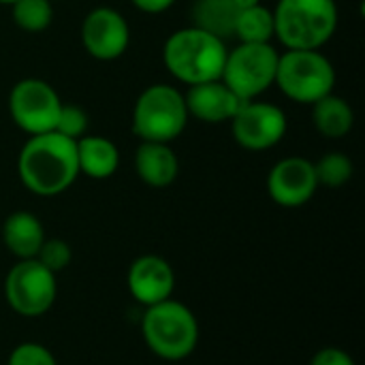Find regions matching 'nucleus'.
Segmentation results:
<instances>
[{
	"label": "nucleus",
	"instance_id": "9b49d317",
	"mask_svg": "<svg viewBox=\"0 0 365 365\" xmlns=\"http://www.w3.org/2000/svg\"><path fill=\"white\" fill-rule=\"evenodd\" d=\"M83 49L101 62L118 60L130 45V28L126 17L111 6L92 9L81 21Z\"/></svg>",
	"mask_w": 365,
	"mask_h": 365
},
{
	"label": "nucleus",
	"instance_id": "aec40b11",
	"mask_svg": "<svg viewBox=\"0 0 365 365\" xmlns=\"http://www.w3.org/2000/svg\"><path fill=\"white\" fill-rule=\"evenodd\" d=\"M235 38L240 43H272L274 13L263 4L240 11L235 21Z\"/></svg>",
	"mask_w": 365,
	"mask_h": 365
},
{
	"label": "nucleus",
	"instance_id": "c756f323",
	"mask_svg": "<svg viewBox=\"0 0 365 365\" xmlns=\"http://www.w3.org/2000/svg\"><path fill=\"white\" fill-rule=\"evenodd\" d=\"M51 2H56V0H51Z\"/></svg>",
	"mask_w": 365,
	"mask_h": 365
},
{
	"label": "nucleus",
	"instance_id": "7ed1b4c3",
	"mask_svg": "<svg viewBox=\"0 0 365 365\" xmlns=\"http://www.w3.org/2000/svg\"><path fill=\"white\" fill-rule=\"evenodd\" d=\"M274 13V38L284 49H321L338 30L336 0H278Z\"/></svg>",
	"mask_w": 365,
	"mask_h": 365
},
{
	"label": "nucleus",
	"instance_id": "c85d7f7f",
	"mask_svg": "<svg viewBox=\"0 0 365 365\" xmlns=\"http://www.w3.org/2000/svg\"><path fill=\"white\" fill-rule=\"evenodd\" d=\"M13 2H17V0H0V4H4V6H11Z\"/></svg>",
	"mask_w": 365,
	"mask_h": 365
},
{
	"label": "nucleus",
	"instance_id": "1a4fd4ad",
	"mask_svg": "<svg viewBox=\"0 0 365 365\" xmlns=\"http://www.w3.org/2000/svg\"><path fill=\"white\" fill-rule=\"evenodd\" d=\"M62 101L53 86L38 77L19 79L9 92V113L15 126L24 133L41 135L56 128Z\"/></svg>",
	"mask_w": 365,
	"mask_h": 365
},
{
	"label": "nucleus",
	"instance_id": "f3484780",
	"mask_svg": "<svg viewBox=\"0 0 365 365\" xmlns=\"http://www.w3.org/2000/svg\"><path fill=\"white\" fill-rule=\"evenodd\" d=\"M77 143V165L79 175L92 180H107L120 167V152L113 141L101 135H83Z\"/></svg>",
	"mask_w": 365,
	"mask_h": 365
},
{
	"label": "nucleus",
	"instance_id": "2eb2a0df",
	"mask_svg": "<svg viewBox=\"0 0 365 365\" xmlns=\"http://www.w3.org/2000/svg\"><path fill=\"white\" fill-rule=\"evenodd\" d=\"M135 171L150 188H167L180 175V160L171 143L141 141L135 152Z\"/></svg>",
	"mask_w": 365,
	"mask_h": 365
},
{
	"label": "nucleus",
	"instance_id": "423d86ee",
	"mask_svg": "<svg viewBox=\"0 0 365 365\" xmlns=\"http://www.w3.org/2000/svg\"><path fill=\"white\" fill-rule=\"evenodd\" d=\"M274 86L287 98L312 105L334 92L336 68L321 49H287L278 56Z\"/></svg>",
	"mask_w": 365,
	"mask_h": 365
},
{
	"label": "nucleus",
	"instance_id": "bb28decb",
	"mask_svg": "<svg viewBox=\"0 0 365 365\" xmlns=\"http://www.w3.org/2000/svg\"><path fill=\"white\" fill-rule=\"evenodd\" d=\"M139 11L156 15V13H165L167 9H171L175 4V0H130Z\"/></svg>",
	"mask_w": 365,
	"mask_h": 365
},
{
	"label": "nucleus",
	"instance_id": "4be33fe9",
	"mask_svg": "<svg viewBox=\"0 0 365 365\" xmlns=\"http://www.w3.org/2000/svg\"><path fill=\"white\" fill-rule=\"evenodd\" d=\"M314 173L319 186L340 188L353 178V160L342 152H327L319 163H314Z\"/></svg>",
	"mask_w": 365,
	"mask_h": 365
},
{
	"label": "nucleus",
	"instance_id": "6ab92c4d",
	"mask_svg": "<svg viewBox=\"0 0 365 365\" xmlns=\"http://www.w3.org/2000/svg\"><path fill=\"white\" fill-rule=\"evenodd\" d=\"M240 9L233 0H195L190 17L195 28L205 30L222 41L235 36V21Z\"/></svg>",
	"mask_w": 365,
	"mask_h": 365
},
{
	"label": "nucleus",
	"instance_id": "f03ea898",
	"mask_svg": "<svg viewBox=\"0 0 365 365\" xmlns=\"http://www.w3.org/2000/svg\"><path fill=\"white\" fill-rule=\"evenodd\" d=\"M227 51V41L195 26H186L171 32L165 41L163 62L178 81L197 86L220 79Z\"/></svg>",
	"mask_w": 365,
	"mask_h": 365
},
{
	"label": "nucleus",
	"instance_id": "a211bd4d",
	"mask_svg": "<svg viewBox=\"0 0 365 365\" xmlns=\"http://www.w3.org/2000/svg\"><path fill=\"white\" fill-rule=\"evenodd\" d=\"M312 124L327 139H342L353 130L355 111L346 98L338 94H327L312 103Z\"/></svg>",
	"mask_w": 365,
	"mask_h": 365
},
{
	"label": "nucleus",
	"instance_id": "ddd939ff",
	"mask_svg": "<svg viewBox=\"0 0 365 365\" xmlns=\"http://www.w3.org/2000/svg\"><path fill=\"white\" fill-rule=\"evenodd\" d=\"M126 287L133 299L145 308L173 297V267L158 255H143L133 261L126 274Z\"/></svg>",
	"mask_w": 365,
	"mask_h": 365
},
{
	"label": "nucleus",
	"instance_id": "dca6fc26",
	"mask_svg": "<svg viewBox=\"0 0 365 365\" xmlns=\"http://www.w3.org/2000/svg\"><path fill=\"white\" fill-rule=\"evenodd\" d=\"M45 240L43 222L32 212H13L2 222V242L6 250L19 261L36 259Z\"/></svg>",
	"mask_w": 365,
	"mask_h": 365
},
{
	"label": "nucleus",
	"instance_id": "b1692460",
	"mask_svg": "<svg viewBox=\"0 0 365 365\" xmlns=\"http://www.w3.org/2000/svg\"><path fill=\"white\" fill-rule=\"evenodd\" d=\"M56 133L77 141L83 135H88V115L79 105H64L60 107L58 120H56Z\"/></svg>",
	"mask_w": 365,
	"mask_h": 365
},
{
	"label": "nucleus",
	"instance_id": "0eeeda50",
	"mask_svg": "<svg viewBox=\"0 0 365 365\" xmlns=\"http://www.w3.org/2000/svg\"><path fill=\"white\" fill-rule=\"evenodd\" d=\"M278 49L272 43H240L227 51L220 81L244 101H255L276 81Z\"/></svg>",
	"mask_w": 365,
	"mask_h": 365
},
{
	"label": "nucleus",
	"instance_id": "412c9836",
	"mask_svg": "<svg viewBox=\"0 0 365 365\" xmlns=\"http://www.w3.org/2000/svg\"><path fill=\"white\" fill-rule=\"evenodd\" d=\"M11 15L17 28L26 32H43L53 21L51 0H17L11 4Z\"/></svg>",
	"mask_w": 365,
	"mask_h": 365
},
{
	"label": "nucleus",
	"instance_id": "cd10ccee",
	"mask_svg": "<svg viewBox=\"0 0 365 365\" xmlns=\"http://www.w3.org/2000/svg\"><path fill=\"white\" fill-rule=\"evenodd\" d=\"M233 2H235V6H237L240 11H244V9H252V6L261 4V0H233Z\"/></svg>",
	"mask_w": 365,
	"mask_h": 365
},
{
	"label": "nucleus",
	"instance_id": "9d476101",
	"mask_svg": "<svg viewBox=\"0 0 365 365\" xmlns=\"http://www.w3.org/2000/svg\"><path fill=\"white\" fill-rule=\"evenodd\" d=\"M233 130V139L250 152H263L278 145L289 128L287 113L274 105L263 101H248L229 122Z\"/></svg>",
	"mask_w": 365,
	"mask_h": 365
},
{
	"label": "nucleus",
	"instance_id": "a878e982",
	"mask_svg": "<svg viewBox=\"0 0 365 365\" xmlns=\"http://www.w3.org/2000/svg\"><path fill=\"white\" fill-rule=\"evenodd\" d=\"M310 365H355V361H353V357L346 351L336 349V346H329V349L319 351L312 357Z\"/></svg>",
	"mask_w": 365,
	"mask_h": 365
},
{
	"label": "nucleus",
	"instance_id": "4468645a",
	"mask_svg": "<svg viewBox=\"0 0 365 365\" xmlns=\"http://www.w3.org/2000/svg\"><path fill=\"white\" fill-rule=\"evenodd\" d=\"M188 115L205 122V124H225L235 118V113L244 107V98H240L233 90H229L220 79L190 86L184 94Z\"/></svg>",
	"mask_w": 365,
	"mask_h": 365
},
{
	"label": "nucleus",
	"instance_id": "f8f14e48",
	"mask_svg": "<svg viewBox=\"0 0 365 365\" xmlns=\"http://www.w3.org/2000/svg\"><path fill=\"white\" fill-rule=\"evenodd\" d=\"M319 190L314 163L304 156L278 160L267 175V192L280 207H302Z\"/></svg>",
	"mask_w": 365,
	"mask_h": 365
},
{
	"label": "nucleus",
	"instance_id": "5701e85b",
	"mask_svg": "<svg viewBox=\"0 0 365 365\" xmlns=\"http://www.w3.org/2000/svg\"><path fill=\"white\" fill-rule=\"evenodd\" d=\"M36 261L41 265H45L51 274H60V272H64L71 265L73 250H71V246L64 240H58V237L45 240L41 250H38V255H36Z\"/></svg>",
	"mask_w": 365,
	"mask_h": 365
},
{
	"label": "nucleus",
	"instance_id": "393cba45",
	"mask_svg": "<svg viewBox=\"0 0 365 365\" xmlns=\"http://www.w3.org/2000/svg\"><path fill=\"white\" fill-rule=\"evenodd\" d=\"M6 365H58V361L47 346L38 342H21L11 351Z\"/></svg>",
	"mask_w": 365,
	"mask_h": 365
},
{
	"label": "nucleus",
	"instance_id": "6e6552de",
	"mask_svg": "<svg viewBox=\"0 0 365 365\" xmlns=\"http://www.w3.org/2000/svg\"><path fill=\"white\" fill-rule=\"evenodd\" d=\"M4 297L13 312L26 319L43 317L58 297L56 274L36 259L17 261L4 278Z\"/></svg>",
	"mask_w": 365,
	"mask_h": 365
},
{
	"label": "nucleus",
	"instance_id": "20e7f679",
	"mask_svg": "<svg viewBox=\"0 0 365 365\" xmlns=\"http://www.w3.org/2000/svg\"><path fill=\"white\" fill-rule=\"evenodd\" d=\"M141 334L148 349L165 361H182L197 351L199 321L178 299H165L145 308Z\"/></svg>",
	"mask_w": 365,
	"mask_h": 365
},
{
	"label": "nucleus",
	"instance_id": "f257e3e1",
	"mask_svg": "<svg viewBox=\"0 0 365 365\" xmlns=\"http://www.w3.org/2000/svg\"><path fill=\"white\" fill-rule=\"evenodd\" d=\"M17 175L36 197L66 192L79 178L77 143L56 130L28 137L17 156Z\"/></svg>",
	"mask_w": 365,
	"mask_h": 365
},
{
	"label": "nucleus",
	"instance_id": "39448f33",
	"mask_svg": "<svg viewBox=\"0 0 365 365\" xmlns=\"http://www.w3.org/2000/svg\"><path fill=\"white\" fill-rule=\"evenodd\" d=\"M188 118L184 92L169 83H152L135 101L133 133L141 141L171 143L184 133Z\"/></svg>",
	"mask_w": 365,
	"mask_h": 365
}]
</instances>
